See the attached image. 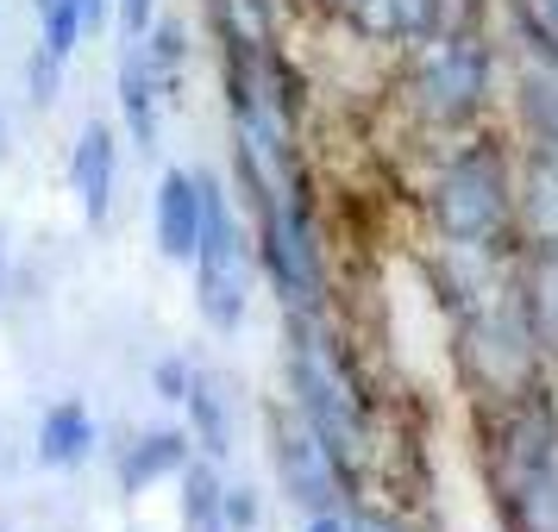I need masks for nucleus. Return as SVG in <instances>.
Listing matches in <instances>:
<instances>
[{
    "label": "nucleus",
    "mask_w": 558,
    "mask_h": 532,
    "mask_svg": "<svg viewBox=\"0 0 558 532\" xmlns=\"http://www.w3.org/2000/svg\"><path fill=\"white\" fill-rule=\"evenodd\" d=\"M414 101L433 126H464L477 120V107L489 101V51L477 32H446L421 51L414 70Z\"/></svg>",
    "instance_id": "20e7f679"
},
{
    "label": "nucleus",
    "mask_w": 558,
    "mask_h": 532,
    "mask_svg": "<svg viewBox=\"0 0 558 532\" xmlns=\"http://www.w3.org/2000/svg\"><path fill=\"white\" fill-rule=\"evenodd\" d=\"M7 263H13V251H7V226H0V295H7Z\"/></svg>",
    "instance_id": "a878e982"
},
{
    "label": "nucleus",
    "mask_w": 558,
    "mask_h": 532,
    "mask_svg": "<svg viewBox=\"0 0 558 532\" xmlns=\"http://www.w3.org/2000/svg\"><path fill=\"white\" fill-rule=\"evenodd\" d=\"M189 457H195V445H189V432L182 426L138 432V438L126 445V457H120V488H126V495H145L157 477H182Z\"/></svg>",
    "instance_id": "9d476101"
},
{
    "label": "nucleus",
    "mask_w": 558,
    "mask_h": 532,
    "mask_svg": "<svg viewBox=\"0 0 558 532\" xmlns=\"http://www.w3.org/2000/svg\"><path fill=\"white\" fill-rule=\"evenodd\" d=\"M227 532H257V495L252 488H227Z\"/></svg>",
    "instance_id": "412c9836"
},
{
    "label": "nucleus",
    "mask_w": 558,
    "mask_h": 532,
    "mask_svg": "<svg viewBox=\"0 0 558 532\" xmlns=\"http://www.w3.org/2000/svg\"><path fill=\"white\" fill-rule=\"evenodd\" d=\"M352 532H402V527H396V520H377V514H364Z\"/></svg>",
    "instance_id": "393cba45"
},
{
    "label": "nucleus",
    "mask_w": 558,
    "mask_h": 532,
    "mask_svg": "<svg viewBox=\"0 0 558 532\" xmlns=\"http://www.w3.org/2000/svg\"><path fill=\"white\" fill-rule=\"evenodd\" d=\"M521 307H527V326H533V345L558 357V251H533V270H527V288H521Z\"/></svg>",
    "instance_id": "4468645a"
},
{
    "label": "nucleus",
    "mask_w": 558,
    "mask_h": 532,
    "mask_svg": "<svg viewBox=\"0 0 558 532\" xmlns=\"http://www.w3.org/2000/svg\"><path fill=\"white\" fill-rule=\"evenodd\" d=\"M302 532H352V520L339 514V507H320V514H307Z\"/></svg>",
    "instance_id": "5701e85b"
},
{
    "label": "nucleus",
    "mask_w": 558,
    "mask_h": 532,
    "mask_svg": "<svg viewBox=\"0 0 558 532\" xmlns=\"http://www.w3.org/2000/svg\"><path fill=\"white\" fill-rule=\"evenodd\" d=\"M113 13H120V26H126V38H138V32H151L157 0H113Z\"/></svg>",
    "instance_id": "4be33fe9"
},
{
    "label": "nucleus",
    "mask_w": 558,
    "mask_h": 532,
    "mask_svg": "<svg viewBox=\"0 0 558 532\" xmlns=\"http://www.w3.org/2000/svg\"><path fill=\"white\" fill-rule=\"evenodd\" d=\"M182 407H189V432L202 438V451L220 463V457L232 451V407H227V395H220V382L195 370V382H189Z\"/></svg>",
    "instance_id": "ddd939ff"
},
{
    "label": "nucleus",
    "mask_w": 558,
    "mask_h": 532,
    "mask_svg": "<svg viewBox=\"0 0 558 532\" xmlns=\"http://www.w3.org/2000/svg\"><path fill=\"white\" fill-rule=\"evenodd\" d=\"M195 307L214 332L245 326L252 307V245L232 220V201L220 195V182L202 176V245H195Z\"/></svg>",
    "instance_id": "f257e3e1"
},
{
    "label": "nucleus",
    "mask_w": 558,
    "mask_h": 532,
    "mask_svg": "<svg viewBox=\"0 0 558 532\" xmlns=\"http://www.w3.org/2000/svg\"><path fill=\"white\" fill-rule=\"evenodd\" d=\"M32 7H38V51L57 57V63H70V51H76L82 32H88L82 0H32Z\"/></svg>",
    "instance_id": "f3484780"
},
{
    "label": "nucleus",
    "mask_w": 558,
    "mask_h": 532,
    "mask_svg": "<svg viewBox=\"0 0 558 532\" xmlns=\"http://www.w3.org/2000/svg\"><path fill=\"white\" fill-rule=\"evenodd\" d=\"M277 477H282V488L302 502V514L339 507V488H345L339 463L327 457V445L314 438V426H307L302 413H295V420L282 413L277 420Z\"/></svg>",
    "instance_id": "423d86ee"
},
{
    "label": "nucleus",
    "mask_w": 558,
    "mask_h": 532,
    "mask_svg": "<svg viewBox=\"0 0 558 532\" xmlns=\"http://www.w3.org/2000/svg\"><path fill=\"white\" fill-rule=\"evenodd\" d=\"M527 195H521V207H527V226L533 238L546 245V251H558V151L553 145H539L527 163V182H521Z\"/></svg>",
    "instance_id": "dca6fc26"
},
{
    "label": "nucleus",
    "mask_w": 558,
    "mask_h": 532,
    "mask_svg": "<svg viewBox=\"0 0 558 532\" xmlns=\"http://www.w3.org/2000/svg\"><path fill=\"white\" fill-rule=\"evenodd\" d=\"M107 13H113V0H82V20H88V32L107 26Z\"/></svg>",
    "instance_id": "b1692460"
},
{
    "label": "nucleus",
    "mask_w": 558,
    "mask_h": 532,
    "mask_svg": "<svg viewBox=\"0 0 558 532\" xmlns=\"http://www.w3.org/2000/svg\"><path fill=\"white\" fill-rule=\"evenodd\" d=\"M70 188L82 201V220L88 226H107L113 213V195H120V138L107 120H88L70 145Z\"/></svg>",
    "instance_id": "0eeeda50"
},
{
    "label": "nucleus",
    "mask_w": 558,
    "mask_h": 532,
    "mask_svg": "<svg viewBox=\"0 0 558 532\" xmlns=\"http://www.w3.org/2000/svg\"><path fill=\"white\" fill-rule=\"evenodd\" d=\"M0 157H7V113H0Z\"/></svg>",
    "instance_id": "bb28decb"
},
{
    "label": "nucleus",
    "mask_w": 558,
    "mask_h": 532,
    "mask_svg": "<svg viewBox=\"0 0 558 532\" xmlns=\"http://www.w3.org/2000/svg\"><path fill=\"white\" fill-rule=\"evenodd\" d=\"M433 226L446 232L452 245H477L496 251L508 232V170L496 151H458V163L433 182Z\"/></svg>",
    "instance_id": "f03ea898"
},
{
    "label": "nucleus",
    "mask_w": 558,
    "mask_h": 532,
    "mask_svg": "<svg viewBox=\"0 0 558 532\" xmlns=\"http://www.w3.org/2000/svg\"><path fill=\"white\" fill-rule=\"evenodd\" d=\"M295 370V407L302 420L314 426V438L327 445V457L339 463V477L357 482V463H364V420H357V395H352V376L339 370V357L314 338V345H295L289 357Z\"/></svg>",
    "instance_id": "7ed1b4c3"
},
{
    "label": "nucleus",
    "mask_w": 558,
    "mask_h": 532,
    "mask_svg": "<svg viewBox=\"0 0 558 532\" xmlns=\"http://www.w3.org/2000/svg\"><path fill=\"white\" fill-rule=\"evenodd\" d=\"M521 113L539 132V145L558 151V51H539L533 45V63L521 70Z\"/></svg>",
    "instance_id": "2eb2a0df"
},
{
    "label": "nucleus",
    "mask_w": 558,
    "mask_h": 532,
    "mask_svg": "<svg viewBox=\"0 0 558 532\" xmlns=\"http://www.w3.org/2000/svg\"><path fill=\"white\" fill-rule=\"evenodd\" d=\"M95 445H101V432H95V413L82 401L45 407V420H38V463L45 470H76L95 457Z\"/></svg>",
    "instance_id": "1a4fd4ad"
},
{
    "label": "nucleus",
    "mask_w": 558,
    "mask_h": 532,
    "mask_svg": "<svg viewBox=\"0 0 558 532\" xmlns=\"http://www.w3.org/2000/svg\"><path fill=\"white\" fill-rule=\"evenodd\" d=\"M151 232L170 263H189L202 245V170H163L151 188Z\"/></svg>",
    "instance_id": "6e6552de"
},
{
    "label": "nucleus",
    "mask_w": 558,
    "mask_h": 532,
    "mask_svg": "<svg viewBox=\"0 0 558 532\" xmlns=\"http://www.w3.org/2000/svg\"><path fill=\"white\" fill-rule=\"evenodd\" d=\"M189 382H195V370H189L182 357H157V370H151V388L163 395V401H182V395H189Z\"/></svg>",
    "instance_id": "6ab92c4d"
},
{
    "label": "nucleus",
    "mask_w": 558,
    "mask_h": 532,
    "mask_svg": "<svg viewBox=\"0 0 558 532\" xmlns=\"http://www.w3.org/2000/svg\"><path fill=\"white\" fill-rule=\"evenodd\" d=\"M264 276L277 282L289 307H307L320 295V263H314V232H307V207L277 195L264 201Z\"/></svg>",
    "instance_id": "39448f33"
},
{
    "label": "nucleus",
    "mask_w": 558,
    "mask_h": 532,
    "mask_svg": "<svg viewBox=\"0 0 558 532\" xmlns=\"http://www.w3.org/2000/svg\"><path fill=\"white\" fill-rule=\"evenodd\" d=\"M57 88H63V63L38 51V57H32V107H51Z\"/></svg>",
    "instance_id": "aec40b11"
},
{
    "label": "nucleus",
    "mask_w": 558,
    "mask_h": 532,
    "mask_svg": "<svg viewBox=\"0 0 558 532\" xmlns=\"http://www.w3.org/2000/svg\"><path fill=\"white\" fill-rule=\"evenodd\" d=\"M157 101H163V88L151 76V57L132 38L126 63H120V113H126V132H132L138 151H157Z\"/></svg>",
    "instance_id": "9b49d317"
},
{
    "label": "nucleus",
    "mask_w": 558,
    "mask_h": 532,
    "mask_svg": "<svg viewBox=\"0 0 558 532\" xmlns=\"http://www.w3.org/2000/svg\"><path fill=\"white\" fill-rule=\"evenodd\" d=\"M514 13L539 51H558V0H514Z\"/></svg>",
    "instance_id": "a211bd4d"
},
{
    "label": "nucleus",
    "mask_w": 558,
    "mask_h": 532,
    "mask_svg": "<svg viewBox=\"0 0 558 532\" xmlns=\"http://www.w3.org/2000/svg\"><path fill=\"white\" fill-rule=\"evenodd\" d=\"M182 532H227V482L214 477V457L182 463Z\"/></svg>",
    "instance_id": "f8f14e48"
}]
</instances>
